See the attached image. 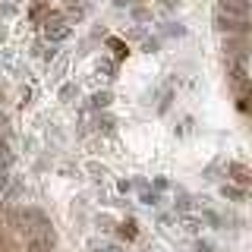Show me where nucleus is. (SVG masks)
<instances>
[{"mask_svg":"<svg viewBox=\"0 0 252 252\" xmlns=\"http://www.w3.org/2000/svg\"><path fill=\"white\" fill-rule=\"evenodd\" d=\"M54 246H57V233H54V227L47 220L26 230V249L29 252H54Z\"/></svg>","mask_w":252,"mask_h":252,"instance_id":"nucleus-1","label":"nucleus"},{"mask_svg":"<svg viewBox=\"0 0 252 252\" xmlns=\"http://www.w3.org/2000/svg\"><path fill=\"white\" fill-rule=\"evenodd\" d=\"M44 38H47L51 44H57V41H66V38H69V26L60 19L57 13H51V16H47V22H44Z\"/></svg>","mask_w":252,"mask_h":252,"instance_id":"nucleus-2","label":"nucleus"},{"mask_svg":"<svg viewBox=\"0 0 252 252\" xmlns=\"http://www.w3.org/2000/svg\"><path fill=\"white\" fill-rule=\"evenodd\" d=\"M19 195H22V186L16 183V177H10V170L0 173V208L10 205V202H16Z\"/></svg>","mask_w":252,"mask_h":252,"instance_id":"nucleus-3","label":"nucleus"},{"mask_svg":"<svg viewBox=\"0 0 252 252\" xmlns=\"http://www.w3.org/2000/svg\"><path fill=\"white\" fill-rule=\"evenodd\" d=\"M10 164H13V152H10V145H6V142H0V173L10 170Z\"/></svg>","mask_w":252,"mask_h":252,"instance_id":"nucleus-4","label":"nucleus"},{"mask_svg":"<svg viewBox=\"0 0 252 252\" xmlns=\"http://www.w3.org/2000/svg\"><path fill=\"white\" fill-rule=\"evenodd\" d=\"M66 13H69V16H76V19H82V16L89 13V6H85L82 0H69V3H66Z\"/></svg>","mask_w":252,"mask_h":252,"instance_id":"nucleus-5","label":"nucleus"},{"mask_svg":"<svg viewBox=\"0 0 252 252\" xmlns=\"http://www.w3.org/2000/svg\"><path fill=\"white\" fill-rule=\"evenodd\" d=\"M230 173H233L236 180H240V183H252V173L243 167V164H230Z\"/></svg>","mask_w":252,"mask_h":252,"instance_id":"nucleus-6","label":"nucleus"},{"mask_svg":"<svg viewBox=\"0 0 252 252\" xmlns=\"http://www.w3.org/2000/svg\"><path fill=\"white\" fill-rule=\"evenodd\" d=\"M92 104H94V107H107V104H110V92H98V94L92 98Z\"/></svg>","mask_w":252,"mask_h":252,"instance_id":"nucleus-7","label":"nucleus"},{"mask_svg":"<svg viewBox=\"0 0 252 252\" xmlns=\"http://www.w3.org/2000/svg\"><path fill=\"white\" fill-rule=\"evenodd\" d=\"M183 224H186L189 233H199L202 230V220H195V218H183Z\"/></svg>","mask_w":252,"mask_h":252,"instance_id":"nucleus-8","label":"nucleus"},{"mask_svg":"<svg viewBox=\"0 0 252 252\" xmlns=\"http://www.w3.org/2000/svg\"><path fill=\"white\" fill-rule=\"evenodd\" d=\"M73 94H76V85H63V89H60V98H63V101H69Z\"/></svg>","mask_w":252,"mask_h":252,"instance_id":"nucleus-9","label":"nucleus"},{"mask_svg":"<svg viewBox=\"0 0 252 252\" xmlns=\"http://www.w3.org/2000/svg\"><path fill=\"white\" fill-rule=\"evenodd\" d=\"M92 249H94V252H123V246H98V243H94Z\"/></svg>","mask_w":252,"mask_h":252,"instance_id":"nucleus-10","label":"nucleus"},{"mask_svg":"<svg viewBox=\"0 0 252 252\" xmlns=\"http://www.w3.org/2000/svg\"><path fill=\"white\" fill-rule=\"evenodd\" d=\"M224 195H227V199H240V189H233V186H224Z\"/></svg>","mask_w":252,"mask_h":252,"instance_id":"nucleus-11","label":"nucleus"},{"mask_svg":"<svg viewBox=\"0 0 252 252\" xmlns=\"http://www.w3.org/2000/svg\"><path fill=\"white\" fill-rule=\"evenodd\" d=\"M89 173H94V177H104V167H101V164H89Z\"/></svg>","mask_w":252,"mask_h":252,"instance_id":"nucleus-12","label":"nucleus"},{"mask_svg":"<svg viewBox=\"0 0 252 252\" xmlns=\"http://www.w3.org/2000/svg\"><path fill=\"white\" fill-rule=\"evenodd\" d=\"M142 202H145V205H155L158 195H155V192H145V195H142Z\"/></svg>","mask_w":252,"mask_h":252,"instance_id":"nucleus-13","label":"nucleus"},{"mask_svg":"<svg viewBox=\"0 0 252 252\" xmlns=\"http://www.w3.org/2000/svg\"><path fill=\"white\" fill-rule=\"evenodd\" d=\"M195 252H215V249H211L208 243H199V246H195Z\"/></svg>","mask_w":252,"mask_h":252,"instance_id":"nucleus-14","label":"nucleus"},{"mask_svg":"<svg viewBox=\"0 0 252 252\" xmlns=\"http://www.w3.org/2000/svg\"><path fill=\"white\" fill-rule=\"evenodd\" d=\"M3 38H6V29H3V26H0V44H3Z\"/></svg>","mask_w":252,"mask_h":252,"instance_id":"nucleus-15","label":"nucleus"},{"mask_svg":"<svg viewBox=\"0 0 252 252\" xmlns=\"http://www.w3.org/2000/svg\"><path fill=\"white\" fill-rule=\"evenodd\" d=\"M6 123V114H3V110H0V126H3Z\"/></svg>","mask_w":252,"mask_h":252,"instance_id":"nucleus-16","label":"nucleus"},{"mask_svg":"<svg viewBox=\"0 0 252 252\" xmlns=\"http://www.w3.org/2000/svg\"><path fill=\"white\" fill-rule=\"evenodd\" d=\"M0 98H3V92H0Z\"/></svg>","mask_w":252,"mask_h":252,"instance_id":"nucleus-17","label":"nucleus"}]
</instances>
